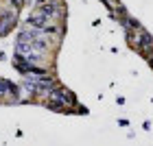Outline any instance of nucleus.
Here are the masks:
<instances>
[{"label":"nucleus","instance_id":"obj_3","mask_svg":"<svg viewBox=\"0 0 153 146\" xmlns=\"http://www.w3.org/2000/svg\"><path fill=\"white\" fill-rule=\"evenodd\" d=\"M22 2H24V0H22Z\"/></svg>","mask_w":153,"mask_h":146},{"label":"nucleus","instance_id":"obj_1","mask_svg":"<svg viewBox=\"0 0 153 146\" xmlns=\"http://www.w3.org/2000/svg\"><path fill=\"white\" fill-rule=\"evenodd\" d=\"M16 24V11H2L0 13V35H4Z\"/></svg>","mask_w":153,"mask_h":146},{"label":"nucleus","instance_id":"obj_2","mask_svg":"<svg viewBox=\"0 0 153 146\" xmlns=\"http://www.w3.org/2000/svg\"><path fill=\"white\" fill-rule=\"evenodd\" d=\"M16 94V87H13V83H9V81H0V94Z\"/></svg>","mask_w":153,"mask_h":146}]
</instances>
